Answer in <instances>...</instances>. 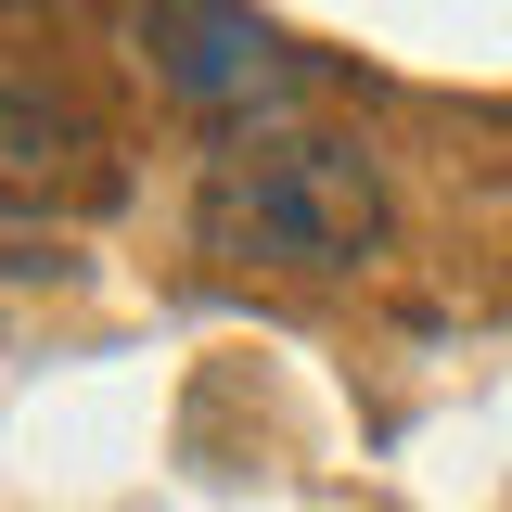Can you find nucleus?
Listing matches in <instances>:
<instances>
[{"mask_svg": "<svg viewBox=\"0 0 512 512\" xmlns=\"http://www.w3.org/2000/svg\"><path fill=\"white\" fill-rule=\"evenodd\" d=\"M192 231L205 256L231 269H269V282H333L384 244V180L346 128H308V116H269V128H231L218 167L192 192Z\"/></svg>", "mask_w": 512, "mask_h": 512, "instance_id": "f257e3e1", "label": "nucleus"}, {"mask_svg": "<svg viewBox=\"0 0 512 512\" xmlns=\"http://www.w3.org/2000/svg\"><path fill=\"white\" fill-rule=\"evenodd\" d=\"M141 64L180 90L192 116H231V128H269L295 103V52L256 26L244 0H141Z\"/></svg>", "mask_w": 512, "mask_h": 512, "instance_id": "f03ea898", "label": "nucleus"}, {"mask_svg": "<svg viewBox=\"0 0 512 512\" xmlns=\"http://www.w3.org/2000/svg\"><path fill=\"white\" fill-rule=\"evenodd\" d=\"M90 192H103V141L0 77V205H90Z\"/></svg>", "mask_w": 512, "mask_h": 512, "instance_id": "7ed1b4c3", "label": "nucleus"}]
</instances>
